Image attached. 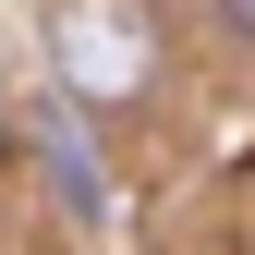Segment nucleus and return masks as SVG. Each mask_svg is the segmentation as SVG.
Masks as SVG:
<instances>
[{"mask_svg": "<svg viewBox=\"0 0 255 255\" xmlns=\"http://www.w3.org/2000/svg\"><path fill=\"white\" fill-rule=\"evenodd\" d=\"M49 73H61V98H146L158 37H146L134 0H61L49 12Z\"/></svg>", "mask_w": 255, "mask_h": 255, "instance_id": "f257e3e1", "label": "nucleus"}, {"mask_svg": "<svg viewBox=\"0 0 255 255\" xmlns=\"http://www.w3.org/2000/svg\"><path fill=\"white\" fill-rule=\"evenodd\" d=\"M37 158H49V182H61V207L73 219H110V170H98V134H85V98H61V85H37Z\"/></svg>", "mask_w": 255, "mask_h": 255, "instance_id": "f03ea898", "label": "nucleus"}, {"mask_svg": "<svg viewBox=\"0 0 255 255\" xmlns=\"http://www.w3.org/2000/svg\"><path fill=\"white\" fill-rule=\"evenodd\" d=\"M219 12H231V24H243V37H255V0H219Z\"/></svg>", "mask_w": 255, "mask_h": 255, "instance_id": "7ed1b4c3", "label": "nucleus"}]
</instances>
